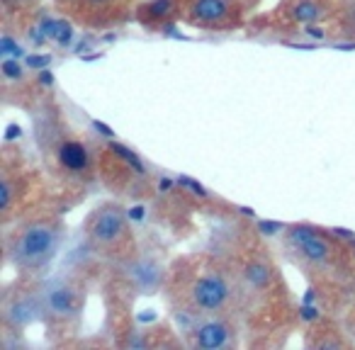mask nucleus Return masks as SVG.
Returning <instances> with one entry per match:
<instances>
[{
	"mask_svg": "<svg viewBox=\"0 0 355 350\" xmlns=\"http://www.w3.org/2000/svg\"><path fill=\"white\" fill-rule=\"evenodd\" d=\"M229 299H232V285L222 272H205L198 275L188 285L185 292V301L188 309L195 314H222V309H227Z\"/></svg>",
	"mask_w": 355,
	"mask_h": 350,
	"instance_id": "nucleus-3",
	"label": "nucleus"
},
{
	"mask_svg": "<svg viewBox=\"0 0 355 350\" xmlns=\"http://www.w3.org/2000/svg\"><path fill=\"white\" fill-rule=\"evenodd\" d=\"M40 299H42V311L59 321L73 319L80 306L78 287L69 280H54L51 285H46Z\"/></svg>",
	"mask_w": 355,
	"mask_h": 350,
	"instance_id": "nucleus-6",
	"label": "nucleus"
},
{
	"mask_svg": "<svg viewBox=\"0 0 355 350\" xmlns=\"http://www.w3.org/2000/svg\"><path fill=\"white\" fill-rule=\"evenodd\" d=\"M195 348L202 350H222L234 343V326L217 314H209L193 329Z\"/></svg>",
	"mask_w": 355,
	"mask_h": 350,
	"instance_id": "nucleus-7",
	"label": "nucleus"
},
{
	"mask_svg": "<svg viewBox=\"0 0 355 350\" xmlns=\"http://www.w3.org/2000/svg\"><path fill=\"white\" fill-rule=\"evenodd\" d=\"M61 3H66L71 10L83 17L88 15L95 17V20H105V15L112 12L117 8V3H122V0H61Z\"/></svg>",
	"mask_w": 355,
	"mask_h": 350,
	"instance_id": "nucleus-8",
	"label": "nucleus"
},
{
	"mask_svg": "<svg viewBox=\"0 0 355 350\" xmlns=\"http://www.w3.org/2000/svg\"><path fill=\"white\" fill-rule=\"evenodd\" d=\"M85 236L95 251H119L129 241L127 212L117 202H105L95 207L85 222Z\"/></svg>",
	"mask_w": 355,
	"mask_h": 350,
	"instance_id": "nucleus-2",
	"label": "nucleus"
},
{
	"mask_svg": "<svg viewBox=\"0 0 355 350\" xmlns=\"http://www.w3.org/2000/svg\"><path fill=\"white\" fill-rule=\"evenodd\" d=\"M241 10L236 0H193L188 10V22L202 30H229L239 25Z\"/></svg>",
	"mask_w": 355,
	"mask_h": 350,
	"instance_id": "nucleus-5",
	"label": "nucleus"
},
{
	"mask_svg": "<svg viewBox=\"0 0 355 350\" xmlns=\"http://www.w3.org/2000/svg\"><path fill=\"white\" fill-rule=\"evenodd\" d=\"M173 10V3L171 0H151V3H146L144 6V12H146V20H166L168 15H171Z\"/></svg>",
	"mask_w": 355,
	"mask_h": 350,
	"instance_id": "nucleus-11",
	"label": "nucleus"
},
{
	"mask_svg": "<svg viewBox=\"0 0 355 350\" xmlns=\"http://www.w3.org/2000/svg\"><path fill=\"white\" fill-rule=\"evenodd\" d=\"M292 15L302 25H311V22H319L324 17V6H321L319 0H297Z\"/></svg>",
	"mask_w": 355,
	"mask_h": 350,
	"instance_id": "nucleus-10",
	"label": "nucleus"
},
{
	"mask_svg": "<svg viewBox=\"0 0 355 350\" xmlns=\"http://www.w3.org/2000/svg\"><path fill=\"white\" fill-rule=\"evenodd\" d=\"M59 241L61 231L54 222L46 219L27 222L8 236V261L22 270H40L54 258Z\"/></svg>",
	"mask_w": 355,
	"mask_h": 350,
	"instance_id": "nucleus-1",
	"label": "nucleus"
},
{
	"mask_svg": "<svg viewBox=\"0 0 355 350\" xmlns=\"http://www.w3.org/2000/svg\"><path fill=\"white\" fill-rule=\"evenodd\" d=\"M59 161L69 170H85V166L90 161V153L80 141H64L59 148Z\"/></svg>",
	"mask_w": 355,
	"mask_h": 350,
	"instance_id": "nucleus-9",
	"label": "nucleus"
},
{
	"mask_svg": "<svg viewBox=\"0 0 355 350\" xmlns=\"http://www.w3.org/2000/svg\"><path fill=\"white\" fill-rule=\"evenodd\" d=\"M285 243L297 258L311 263V265H324L334 256V243L314 227H306V224H295V227H287L285 231Z\"/></svg>",
	"mask_w": 355,
	"mask_h": 350,
	"instance_id": "nucleus-4",
	"label": "nucleus"
}]
</instances>
